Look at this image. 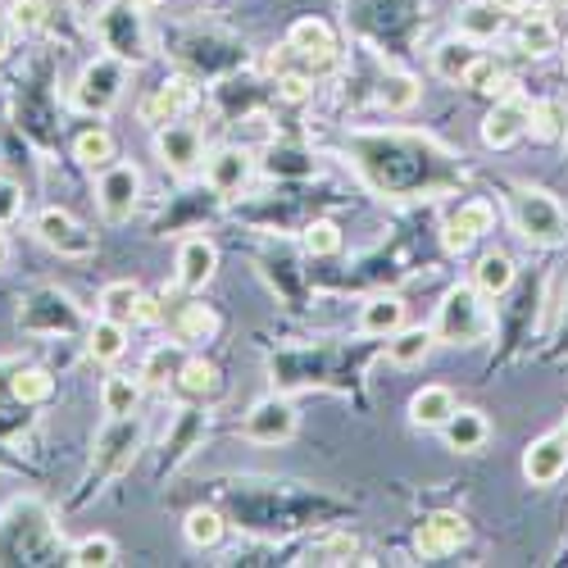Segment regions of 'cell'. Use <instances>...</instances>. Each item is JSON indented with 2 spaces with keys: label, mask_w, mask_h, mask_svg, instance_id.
<instances>
[{
  "label": "cell",
  "mask_w": 568,
  "mask_h": 568,
  "mask_svg": "<svg viewBox=\"0 0 568 568\" xmlns=\"http://www.w3.org/2000/svg\"><path fill=\"white\" fill-rule=\"evenodd\" d=\"M437 342L446 346H478L487 333H491V314H487V296L478 287H468V282H459V287H450L437 305V323H433Z\"/></svg>",
  "instance_id": "1"
},
{
  "label": "cell",
  "mask_w": 568,
  "mask_h": 568,
  "mask_svg": "<svg viewBox=\"0 0 568 568\" xmlns=\"http://www.w3.org/2000/svg\"><path fill=\"white\" fill-rule=\"evenodd\" d=\"M23 514H19V500L0 514V564H45L55 555V528H51V514H45L37 500H32V514H28V528Z\"/></svg>",
  "instance_id": "2"
},
{
  "label": "cell",
  "mask_w": 568,
  "mask_h": 568,
  "mask_svg": "<svg viewBox=\"0 0 568 568\" xmlns=\"http://www.w3.org/2000/svg\"><path fill=\"white\" fill-rule=\"evenodd\" d=\"M509 214H514V227L524 232V242L532 246H559L568 236V214L559 205V196H550L546 186H514L509 196Z\"/></svg>",
  "instance_id": "3"
},
{
  "label": "cell",
  "mask_w": 568,
  "mask_h": 568,
  "mask_svg": "<svg viewBox=\"0 0 568 568\" xmlns=\"http://www.w3.org/2000/svg\"><path fill=\"white\" fill-rule=\"evenodd\" d=\"M97 32L110 55H119L123 64H141L151 55V37H146V19L136 14L132 0H110L97 14Z\"/></svg>",
  "instance_id": "4"
},
{
  "label": "cell",
  "mask_w": 568,
  "mask_h": 568,
  "mask_svg": "<svg viewBox=\"0 0 568 568\" xmlns=\"http://www.w3.org/2000/svg\"><path fill=\"white\" fill-rule=\"evenodd\" d=\"M123 82H128V64L119 55H101V60H91L73 87V105L82 114H105L123 101Z\"/></svg>",
  "instance_id": "5"
},
{
  "label": "cell",
  "mask_w": 568,
  "mask_h": 568,
  "mask_svg": "<svg viewBox=\"0 0 568 568\" xmlns=\"http://www.w3.org/2000/svg\"><path fill=\"white\" fill-rule=\"evenodd\" d=\"M32 232H37V242L41 246H51L60 260H87V255H97V232L82 227L69 210H41L32 219Z\"/></svg>",
  "instance_id": "6"
},
{
  "label": "cell",
  "mask_w": 568,
  "mask_h": 568,
  "mask_svg": "<svg viewBox=\"0 0 568 568\" xmlns=\"http://www.w3.org/2000/svg\"><path fill=\"white\" fill-rule=\"evenodd\" d=\"M78 305L60 292V287H41L23 301L19 310V327H28V333H41V337H60V333H78Z\"/></svg>",
  "instance_id": "7"
},
{
  "label": "cell",
  "mask_w": 568,
  "mask_h": 568,
  "mask_svg": "<svg viewBox=\"0 0 568 568\" xmlns=\"http://www.w3.org/2000/svg\"><path fill=\"white\" fill-rule=\"evenodd\" d=\"M196 101H201L196 78L173 73V78H164L160 87H151L146 97H141L136 114H141V123H146V128H164V123H178V119H182L186 110H192Z\"/></svg>",
  "instance_id": "8"
},
{
  "label": "cell",
  "mask_w": 568,
  "mask_h": 568,
  "mask_svg": "<svg viewBox=\"0 0 568 568\" xmlns=\"http://www.w3.org/2000/svg\"><path fill=\"white\" fill-rule=\"evenodd\" d=\"M292 55H301V73H327L337 69V32L327 19H296L287 32Z\"/></svg>",
  "instance_id": "9"
},
{
  "label": "cell",
  "mask_w": 568,
  "mask_h": 568,
  "mask_svg": "<svg viewBox=\"0 0 568 568\" xmlns=\"http://www.w3.org/2000/svg\"><path fill=\"white\" fill-rule=\"evenodd\" d=\"M528 119H532V101L518 97V91H505V97L491 101V110H487V119H483V146L509 151L514 141L528 136Z\"/></svg>",
  "instance_id": "10"
},
{
  "label": "cell",
  "mask_w": 568,
  "mask_h": 568,
  "mask_svg": "<svg viewBox=\"0 0 568 568\" xmlns=\"http://www.w3.org/2000/svg\"><path fill=\"white\" fill-rule=\"evenodd\" d=\"M468 546V518L464 514H450V509H437L418 524L414 532V550L418 559H450Z\"/></svg>",
  "instance_id": "11"
},
{
  "label": "cell",
  "mask_w": 568,
  "mask_h": 568,
  "mask_svg": "<svg viewBox=\"0 0 568 568\" xmlns=\"http://www.w3.org/2000/svg\"><path fill=\"white\" fill-rule=\"evenodd\" d=\"M141 201V169L136 164H110L97 178V205L110 223H128Z\"/></svg>",
  "instance_id": "12"
},
{
  "label": "cell",
  "mask_w": 568,
  "mask_h": 568,
  "mask_svg": "<svg viewBox=\"0 0 568 568\" xmlns=\"http://www.w3.org/2000/svg\"><path fill=\"white\" fill-rule=\"evenodd\" d=\"M491 227H496V205L491 201H459L442 223V242H446V251L464 255V251L478 246Z\"/></svg>",
  "instance_id": "13"
},
{
  "label": "cell",
  "mask_w": 568,
  "mask_h": 568,
  "mask_svg": "<svg viewBox=\"0 0 568 568\" xmlns=\"http://www.w3.org/2000/svg\"><path fill=\"white\" fill-rule=\"evenodd\" d=\"M296 405L287 400V396H268V400H260L251 414H246V423H242V433H246V442H255V446H282V442H292L296 437Z\"/></svg>",
  "instance_id": "14"
},
{
  "label": "cell",
  "mask_w": 568,
  "mask_h": 568,
  "mask_svg": "<svg viewBox=\"0 0 568 568\" xmlns=\"http://www.w3.org/2000/svg\"><path fill=\"white\" fill-rule=\"evenodd\" d=\"M155 155L173 173H192L205 164V136H201V128L182 123V119L164 123V128H155Z\"/></svg>",
  "instance_id": "15"
},
{
  "label": "cell",
  "mask_w": 568,
  "mask_h": 568,
  "mask_svg": "<svg viewBox=\"0 0 568 568\" xmlns=\"http://www.w3.org/2000/svg\"><path fill=\"white\" fill-rule=\"evenodd\" d=\"M136 446H141V423H136L132 414H128V418H110V428H105L101 442H97V459H91V473H97V478H110V473H119L123 464H132Z\"/></svg>",
  "instance_id": "16"
},
{
  "label": "cell",
  "mask_w": 568,
  "mask_h": 568,
  "mask_svg": "<svg viewBox=\"0 0 568 568\" xmlns=\"http://www.w3.org/2000/svg\"><path fill=\"white\" fill-rule=\"evenodd\" d=\"M564 473H568V433H546L524 450L528 487H555Z\"/></svg>",
  "instance_id": "17"
},
{
  "label": "cell",
  "mask_w": 568,
  "mask_h": 568,
  "mask_svg": "<svg viewBox=\"0 0 568 568\" xmlns=\"http://www.w3.org/2000/svg\"><path fill=\"white\" fill-rule=\"evenodd\" d=\"M214 268H219V251L210 236H186L178 246V287L182 292H205Z\"/></svg>",
  "instance_id": "18"
},
{
  "label": "cell",
  "mask_w": 568,
  "mask_h": 568,
  "mask_svg": "<svg viewBox=\"0 0 568 568\" xmlns=\"http://www.w3.org/2000/svg\"><path fill=\"white\" fill-rule=\"evenodd\" d=\"M251 182V155L242 146H219L205 160V186L214 196H236Z\"/></svg>",
  "instance_id": "19"
},
{
  "label": "cell",
  "mask_w": 568,
  "mask_h": 568,
  "mask_svg": "<svg viewBox=\"0 0 568 568\" xmlns=\"http://www.w3.org/2000/svg\"><path fill=\"white\" fill-rule=\"evenodd\" d=\"M455 409H459L455 392H450L446 383H428L423 392H414V400H409V423H414V428H437V433H442V423H446Z\"/></svg>",
  "instance_id": "20"
},
{
  "label": "cell",
  "mask_w": 568,
  "mask_h": 568,
  "mask_svg": "<svg viewBox=\"0 0 568 568\" xmlns=\"http://www.w3.org/2000/svg\"><path fill=\"white\" fill-rule=\"evenodd\" d=\"M442 437L450 450L468 455V450H483L487 437H491V423L483 418V409H455L446 423H442Z\"/></svg>",
  "instance_id": "21"
},
{
  "label": "cell",
  "mask_w": 568,
  "mask_h": 568,
  "mask_svg": "<svg viewBox=\"0 0 568 568\" xmlns=\"http://www.w3.org/2000/svg\"><path fill=\"white\" fill-rule=\"evenodd\" d=\"M214 337H219V314H214L205 301H186V305L173 314V342L201 346V342H214Z\"/></svg>",
  "instance_id": "22"
},
{
  "label": "cell",
  "mask_w": 568,
  "mask_h": 568,
  "mask_svg": "<svg viewBox=\"0 0 568 568\" xmlns=\"http://www.w3.org/2000/svg\"><path fill=\"white\" fill-rule=\"evenodd\" d=\"M478 55H483V51H478V41H468V37H446L437 51H433V73H437L442 82H464Z\"/></svg>",
  "instance_id": "23"
},
{
  "label": "cell",
  "mask_w": 568,
  "mask_h": 568,
  "mask_svg": "<svg viewBox=\"0 0 568 568\" xmlns=\"http://www.w3.org/2000/svg\"><path fill=\"white\" fill-rule=\"evenodd\" d=\"M405 327V301L400 296H373L359 310V333L364 337H392Z\"/></svg>",
  "instance_id": "24"
},
{
  "label": "cell",
  "mask_w": 568,
  "mask_h": 568,
  "mask_svg": "<svg viewBox=\"0 0 568 568\" xmlns=\"http://www.w3.org/2000/svg\"><path fill=\"white\" fill-rule=\"evenodd\" d=\"M505 32V6L500 0H473L459 10V37L468 41H491Z\"/></svg>",
  "instance_id": "25"
},
{
  "label": "cell",
  "mask_w": 568,
  "mask_h": 568,
  "mask_svg": "<svg viewBox=\"0 0 568 568\" xmlns=\"http://www.w3.org/2000/svg\"><path fill=\"white\" fill-rule=\"evenodd\" d=\"M123 351H128V323L101 314L87 327V355L97 364H114V359H123Z\"/></svg>",
  "instance_id": "26"
},
{
  "label": "cell",
  "mask_w": 568,
  "mask_h": 568,
  "mask_svg": "<svg viewBox=\"0 0 568 568\" xmlns=\"http://www.w3.org/2000/svg\"><path fill=\"white\" fill-rule=\"evenodd\" d=\"M178 392H182L186 400H214V396L223 392V377H219V368H214L205 355L182 359V368H178Z\"/></svg>",
  "instance_id": "27"
},
{
  "label": "cell",
  "mask_w": 568,
  "mask_h": 568,
  "mask_svg": "<svg viewBox=\"0 0 568 568\" xmlns=\"http://www.w3.org/2000/svg\"><path fill=\"white\" fill-rule=\"evenodd\" d=\"M433 346H437L433 327H400V333L387 337V359H392L396 368H414V364L428 359Z\"/></svg>",
  "instance_id": "28"
},
{
  "label": "cell",
  "mask_w": 568,
  "mask_h": 568,
  "mask_svg": "<svg viewBox=\"0 0 568 568\" xmlns=\"http://www.w3.org/2000/svg\"><path fill=\"white\" fill-rule=\"evenodd\" d=\"M141 373L136 377H128V373H110L105 383H101V409L110 414V418H128V414H136V405H141Z\"/></svg>",
  "instance_id": "29"
},
{
  "label": "cell",
  "mask_w": 568,
  "mask_h": 568,
  "mask_svg": "<svg viewBox=\"0 0 568 568\" xmlns=\"http://www.w3.org/2000/svg\"><path fill=\"white\" fill-rule=\"evenodd\" d=\"M514 41H518V51H524L528 60H546L555 45H559V32H555V23L546 19V14H524L518 19V32H514Z\"/></svg>",
  "instance_id": "30"
},
{
  "label": "cell",
  "mask_w": 568,
  "mask_h": 568,
  "mask_svg": "<svg viewBox=\"0 0 568 568\" xmlns=\"http://www.w3.org/2000/svg\"><path fill=\"white\" fill-rule=\"evenodd\" d=\"M473 287H478L487 301L505 296V292L514 287V260H509L505 251L483 255V260H478V268H473Z\"/></svg>",
  "instance_id": "31"
},
{
  "label": "cell",
  "mask_w": 568,
  "mask_h": 568,
  "mask_svg": "<svg viewBox=\"0 0 568 568\" xmlns=\"http://www.w3.org/2000/svg\"><path fill=\"white\" fill-rule=\"evenodd\" d=\"M55 396V377L51 373H45V368H14L10 373V400L14 405H45V400H51Z\"/></svg>",
  "instance_id": "32"
},
{
  "label": "cell",
  "mask_w": 568,
  "mask_h": 568,
  "mask_svg": "<svg viewBox=\"0 0 568 568\" xmlns=\"http://www.w3.org/2000/svg\"><path fill=\"white\" fill-rule=\"evenodd\" d=\"M464 87L473 91V97H487V101H496V97H505V91H514V82H509L505 64H500V60H491V55H478V60H473V69H468Z\"/></svg>",
  "instance_id": "33"
},
{
  "label": "cell",
  "mask_w": 568,
  "mask_h": 568,
  "mask_svg": "<svg viewBox=\"0 0 568 568\" xmlns=\"http://www.w3.org/2000/svg\"><path fill=\"white\" fill-rule=\"evenodd\" d=\"M114 136L105 132V128H87V132H78L73 136V160L82 164V169H110L114 164Z\"/></svg>",
  "instance_id": "34"
},
{
  "label": "cell",
  "mask_w": 568,
  "mask_h": 568,
  "mask_svg": "<svg viewBox=\"0 0 568 568\" xmlns=\"http://www.w3.org/2000/svg\"><path fill=\"white\" fill-rule=\"evenodd\" d=\"M178 368H182V342H164L146 355V364H141V383L169 387V383H178Z\"/></svg>",
  "instance_id": "35"
},
{
  "label": "cell",
  "mask_w": 568,
  "mask_h": 568,
  "mask_svg": "<svg viewBox=\"0 0 568 568\" xmlns=\"http://www.w3.org/2000/svg\"><path fill=\"white\" fill-rule=\"evenodd\" d=\"M377 105H383L387 114H405L418 105V82L409 73H387L383 82H377Z\"/></svg>",
  "instance_id": "36"
},
{
  "label": "cell",
  "mask_w": 568,
  "mask_h": 568,
  "mask_svg": "<svg viewBox=\"0 0 568 568\" xmlns=\"http://www.w3.org/2000/svg\"><path fill=\"white\" fill-rule=\"evenodd\" d=\"M528 136L532 141H559V136H568V110L559 101H532Z\"/></svg>",
  "instance_id": "37"
},
{
  "label": "cell",
  "mask_w": 568,
  "mask_h": 568,
  "mask_svg": "<svg viewBox=\"0 0 568 568\" xmlns=\"http://www.w3.org/2000/svg\"><path fill=\"white\" fill-rule=\"evenodd\" d=\"M182 537H186V546H196V550H210V546H219V537H223V514L219 509H192L186 514V524H182Z\"/></svg>",
  "instance_id": "38"
},
{
  "label": "cell",
  "mask_w": 568,
  "mask_h": 568,
  "mask_svg": "<svg viewBox=\"0 0 568 568\" xmlns=\"http://www.w3.org/2000/svg\"><path fill=\"white\" fill-rule=\"evenodd\" d=\"M119 559V546H114V537H105V532H91V537H82L73 550H69V564L73 568H110Z\"/></svg>",
  "instance_id": "39"
},
{
  "label": "cell",
  "mask_w": 568,
  "mask_h": 568,
  "mask_svg": "<svg viewBox=\"0 0 568 568\" xmlns=\"http://www.w3.org/2000/svg\"><path fill=\"white\" fill-rule=\"evenodd\" d=\"M136 296H141L136 282H110V287L101 292V314H105V318H119V323H128V327H132Z\"/></svg>",
  "instance_id": "40"
},
{
  "label": "cell",
  "mask_w": 568,
  "mask_h": 568,
  "mask_svg": "<svg viewBox=\"0 0 568 568\" xmlns=\"http://www.w3.org/2000/svg\"><path fill=\"white\" fill-rule=\"evenodd\" d=\"M359 555V537L355 532H333L310 546V564H351Z\"/></svg>",
  "instance_id": "41"
},
{
  "label": "cell",
  "mask_w": 568,
  "mask_h": 568,
  "mask_svg": "<svg viewBox=\"0 0 568 568\" xmlns=\"http://www.w3.org/2000/svg\"><path fill=\"white\" fill-rule=\"evenodd\" d=\"M305 251H310L314 260L337 255V251H342V227H337L333 219H314V223L305 227Z\"/></svg>",
  "instance_id": "42"
},
{
  "label": "cell",
  "mask_w": 568,
  "mask_h": 568,
  "mask_svg": "<svg viewBox=\"0 0 568 568\" xmlns=\"http://www.w3.org/2000/svg\"><path fill=\"white\" fill-rule=\"evenodd\" d=\"M277 97L287 101V105H305L314 97V78L301 73V69H287V73H277Z\"/></svg>",
  "instance_id": "43"
},
{
  "label": "cell",
  "mask_w": 568,
  "mask_h": 568,
  "mask_svg": "<svg viewBox=\"0 0 568 568\" xmlns=\"http://www.w3.org/2000/svg\"><path fill=\"white\" fill-rule=\"evenodd\" d=\"M10 28L41 32L45 28V0H14V6H10Z\"/></svg>",
  "instance_id": "44"
},
{
  "label": "cell",
  "mask_w": 568,
  "mask_h": 568,
  "mask_svg": "<svg viewBox=\"0 0 568 568\" xmlns=\"http://www.w3.org/2000/svg\"><path fill=\"white\" fill-rule=\"evenodd\" d=\"M19 210H23V186H19V182H10V178H0V227L14 223V219H19Z\"/></svg>",
  "instance_id": "45"
},
{
  "label": "cell",
  "mask_w": 568,
  "mask_h": 568,
  "mask_svg": "<svg viewBox=\"0 0 568 568\" xmlns=\"http://www.w3.org/2000/svg\"><path fill=\"white\" fill-rule=\"evenodd\" d=\"M132 323H141V327H155V323H164V301L141 292V296H136V310H132Z\"/></svg>",
  "instance_id": "46"
},
{
  "label": "cell",
  "mask_w": 568,
  "mask_h": 568,
  "mask_svg": "<svg viewBox=\"0 0 568 568\" xmlns=\"http://www.w3.org/2000/svg\"><path fill=\"white\" fill-rule=\"evenodd\" d=\"M6 51H10V23H0V60H6Z\"/></svg>",
  "instance_id": "47"
},
{
  "label": "cell",
  "mask_w": 568,
  "mask_h": 568,
  "mask_svg": "<svg viewBox=\"0 0 568 568\" xmlns=\"http://www.w3.org/2000/svg\"><path fill=\"white\" fill-rule=\"evenodd\" d=\"M6 264H10V242L0 236V268H6Z\"/></svg>",
  "instance_id": "48"
},
{
  "label": "cell",
  "mask_w": 568,
  "mask_h": 568,
  "mask_svg": "<svg viewBox=\"0 0 568 568\" xmlns=\"http://www.w3.org/2000/svg\"><path fill=\"white\" fill-rule=\"evenodd\" d=\"M136 10H151V6H164V0H132Z\"/></svg>",
  "instance_id": "49"
},
{
  "label": "cell",
  "mask_w": 568,
  "mask_h": 568,
  "mask_svg": "<svg viewBox=\"0 0 568 568\" xmlns=\"http://www.w3.org/2000/svg\"><path fill=\"white\" fill-rule=\"evenodd\" d=\"M546 6H555V10H568V0H546Z\"/></svg>",
  "instance_id": "50"
},
{
  "label": "cell",
  "mask_w": 568,
  "mask_h": 568,
  "mask_svg": "<svg viewBox=\"0 0 568 568\" xmlns=\"http://www.w3.org/2000/svg\"><path fill=\"white\" fill-rule=\"evenodd\" d=\"M0 468H6V455H0Z\"/></svg>",
  "instance_id": "51"
},
{
  "label": "cell",
  "mask_w": 568,
  "mask_h": 568,
  "mask_svg": "<svg viewBox=\"0 0 568 568\" xmlns=\"http://www.w3.org/2000/svg\"><path fill=\"white\" fill-rule=\"evenodd\" d=\"M564 433H568V423H564Z\"/></svg>",
  "instance_id": "52"
}]
</instances>
